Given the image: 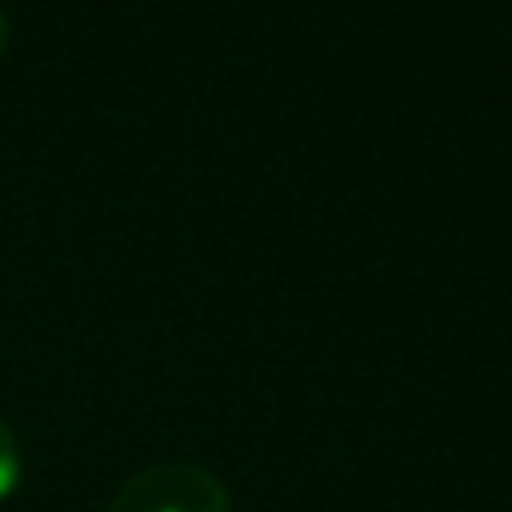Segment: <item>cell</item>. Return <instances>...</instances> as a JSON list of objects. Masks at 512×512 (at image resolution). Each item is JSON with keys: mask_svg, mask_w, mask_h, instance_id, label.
Listing matches in <instances>:
<instances>
[{"mask_svg": "<svg viewBox=\"0 0 512 512\" xmlns=\"http://www.w3.org/2000/svg\"><path fill=\"white\" fill-rule=\"evenodd\" d=\"M228 508L232 504L224 480L192 460L148 464L132 472L108 500V512H228Z\"/></svg>", "mask_w": 512, "mask_h": 512, "instance_id": "1", "label": "cell"}, {"mask_svg": "<svg viewBox=\"0 0 512 512\" xmlns=\"http://www.w3.org/2000/svg\"><path fill=\"white\" fill-rule=\"evenodd\" d=\"M20 484V448H16V436L12 428L0 420V500Z\"/></svg>", "mask_w": 512, "mask_h": 512, "instance_id": "2", "label": "cell"}, {"mask_svg": "<svg viewBox=\"0 0 512 512\" xmlns=\"http://www.w3.org/2000/svg\"><path fill=\"white\" fill-rule=\"evenodd\" d=\"M4 48H8V16L0 12V56H4Z\"/></svg>", "mask_w": 512, "mask_h": 512, "instance_id": "3", "label": "cell"}]
</instances>
